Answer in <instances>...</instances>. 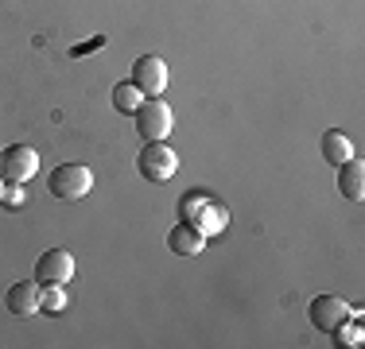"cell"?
<instances>
[{"mask_svg": "<svg viewBox=\"0 0 365 349\" xmlns=\"http://www.w3.org/2000/svg\"><path fill=\"white\" fill-rule=\"evenodd\" d=\"M36 171H39V152L31 144L0 147V179H4L8 187H24V182H31Z\"/></svg>", "mask_w": 365, "mask_h": 349, "instance_id": "1", "label": "cell"}, {"mask_svg": "<svg viewBox=\"0 0 365 349\" xmlns=\"http://www.w3.org/2000/svg\"><path fill=\"white\" fill-rule=\"evenodd\" d=\"M133 117H136V132L144 136V144H152V140H168L171 128H175V113H171V105L163 98H144Z\"/></svg>", "mask_w": 365, "mask_h": 349, "instance_id": "2", "label": "cell"}, {"mask_svg": "<svg viewBox=\"0 0 365 349\" xmlns=\"http://www.w3.org/2000/svg\"><path fill=\"white\" fill-rule=\"evenodd\" d=\"M47 190L55 198H63V202H78V198H86L93 190V171L86 163H63V167L51 171Z\"/></svg>", "mask_w": 365, "mask_h": 349, "instance_id": "3", "label": "cell"}, {"mask_svg": "<svg viewBox=\"0 0 365 349\" xmlns=\"http://www.w3.org/2000/svg\"><path fill=\"white\" fill-rule=\"evenodd\" d=\"M136 171H140V179H148V182H168L171 174L179 171V155L171 152L163 140H152V144H144L140 155H136Z\"/></svg>", "mask_w": 365, "mask_h": 349, "instance_id": "4", "label": "cell"}, {"mask_svg": "<svg viewBox=\"0 0 365 349\" xmlns=\"http://www.w3.org/2000/svg\"><path fill=\"white\" fill-rule=\"evenodd\" d=\"M168 78H171L168 63H163L160 55H140L133 63V78H128V82H133L144 98H160V93L168 90Z\"/></svg>", "mask_w": 365, "mask_h": 349, "instance_id": "5", "label": "cell"}, {"mask_svg": "<svg viewBox=\"0 0 365 349\" xmlns=\"http://www.w3.org/2000/svg\"><path fill=\"white\" fill-rule=\"evenodd\" d=\"M74 279V256L66 249H47L43 256L36 260V283L47 287V283H58L66 287Z\"/></svg>", "mask_w": 365, "mask_h": 349, "instance_id": "6", "label": "cell"}, {"mask_svg": "<svg viewBox=\"0 0 365 349\" xmlns=\"http://www.w3.org/2000/svg\"><path fill=\"white\" fill-rule=\"evenodd\" d=\"M307 318L319 334H330L342 318H350V303L338 299V295H315V299L307 303Z\"/></svg>", "mask_w": 365, "mask_h": 349, "instance_id": "7", "label": "cell"}, {"mask_svg": "<svg viewBox=\"0 0 365 349\" xmlns=\"http://www.w3.org/2000/svg\"><path fill=\"white\" fill-rule=\"evenodd\" d=\"M4 307L16 314V318H28V314H39V283L36 279H16L4 295Z\"/></svg>", "mask_w": 365, "mask_h": 349, "instance_id": "8", "label": "cell"}, {"mask_svg": "<svg viewBox=\"0 0 365 349\" xmlns=\"http://www.w3.org/2000/svg\"><path fill=\"white\" fill-rule=\"evenodd\" d=\"M168 249L175 252V256H198V252L206 249V237L190 222H175L168 233Z\"/></svg>", "mask_w": 365, "mask_h": 349, "instance_id": "9", "label": "cell"}, {"mask_svg": "<svg viewBox=\"0 0 365 349\" xmlns=\"http://www.w3.org/2000/svg\"><path fill=\"white\" fill-rule=\"evenodd\" d=\"M338 190H342V198H350V202H361L365 198V163L358 155L338 167Z\"/></svg>", "mask_w": 365, "mask_h": 349, "instance_id": "10", "label": "cell"}, {"mask_svg": "<svg viewBox=\"0 0 365 349\" xmlns=\"http://www.w3.org/2000/svg\"><path fill=\"white\" fill-rule=\"evenodd\" d=\"M190 225H195L202 237H214V233H225V225H230V209H225L222 202H206L202 209H198L195 217H190Z\"/></svg>", "mask_w": 365, "mask_h": 349, "instance_id": "11", "label": "cell"}, {"mask_svg": "<svg viewBox=\"0 0 365 349\" xmlns=\"http://www.w3.org/2000/svg\"><path fill=\"white\" fill-rule=\"evenodd\" d=\"M319 152H323L327 163L342 167L346 160H354V140L346 136L342 128H330V132H323V144H319Z\"/></svg>", "mask_w": 365, "mask_h": 349, "instance_id": "12", "label": "cell"}, {"mask_svg": "<svg viewBox=\"0 0 365 349\" xmlns=\"http://www.w3.org/2000/svg\"><path fill=\"white\" fill-rule=\"evenodd\" d=\"M140 101H144V93L136 90L133 82H117V85H113V109H117V113H136V109H140Z\"/></svg>", "mask_w": 365, "mask_h": 349, "instance_id": "13", "label": "cell"}, {"mask_svg": "<svg viewBox=\"0 0 365 349\" xmlns=\"http://www.w3.org/2000/svg\"><path fill=\"white\" fill-rule=\"evenodd\" d=\"M39 311L43 314H63L66 311V287H58V283L39 287Z\"/></svg>", "mask_w": 365, "mask_h": 349, "instance_id": "14", "label": "cell"}, {"mask_svg": "<svg viewBox=\"0 0 365 349\" xmlns=\"http://www.w3.org/2000/svg\"><path fill=\"white\" fill-rule=\"evenodd\" d=\"M330 334H334V342H338V345H346V349H358V345L365 342L361 322H350V318H342L334 330H330Z\"/></svg>", "mask_w": 365, "mask_h": 349, "instance_id": "15", "label": "cell"}, {"mask_svg": "<svg viewBox=\"0 0 365 349\" xmlns=\"http://www.w3.org/2000/svg\"><path fill=\"white\" fill-rule=\"evenodd\" d=\"M206 202H210V194H206V190H190V194H182L179 198V222H190V217H195Z\"/></svg>", "mask_w": 365, "mask_h": 349, "instance_id": "16", "label": "cell"}, {"mask_svg": "<svg viewBox=\"0 0 365 349\" xmlns=\"http://www.w3.org/2000/svg\"><path fill=\"white\" fill-rule=\"evenodd\" d=\"M4 206H24V187H8L4 190Z\"/></svg>", "mask_w": 365, "mask_h": 349, "instance_id": "17", "label": "cell"}, {"mask_svg": "<svg viewBox=\"0 0 365 349\" xmlns=\"http://www.w3.org/2000/svg\"><path fill=\"white\" fill-rule=\"evenodd\" d=\"M4 190H8V182H4V179H0V206H4Z\"/></svg>", "mask_w": 365, "mask_h": 349, "instance_id": "18", "label": "cell"}]
</instances>
